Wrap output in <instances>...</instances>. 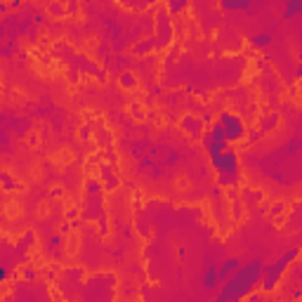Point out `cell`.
<instances>
[{
	"label": "cell",
	"instance_id": "obj_1",
	"mask_svg": "<svg viewBox=\"0 0 302 302\" xmlns=\"http://www.w3.org/2000/svg\"><path fill=\"white\" fill-rule=\"evenodd\" d=\"M262 279H265V262L258 258L248 260L229 281L220 286L213 302H241L243 298L255 293L258 286H262Z\"/></svg>",
	"mask_w": 302,
	"mask_h": 302
},
{
	"label": "cell",
	"instance_id": "obj_2",
	"mask_svg": "<svg viewBox=\"0 0 302 302\" xmlns=\"http://www.w3.org/2000/svg\"><path fill=\"white\" fill-rule=\"evenodd\" d=\"M210 165L217 172V184L220 187H234L239 182L241 163H239V153H236V149L231 144L224 151H220L217 156L210 158Z\"/></svg>",
	"mask_w": 302,
	"mask_h": 302
},
{
	"label": "cell",
	"instance_id": "obj_3",
	"mask_svg": "<svg viewBox=\"0 0 302 302\" xmlns=\"http://www.w3.org/2000/svg\"><path fill=\"white\" fill-rule=\"evenodd\" d=\"M302 250L295 246V248L286 250L281 258H276L272 265H265V279H262V293H272V291H276L279 288V284H281V279H284V272L291 267V262H295V260L300 258Z\"/></svg>",
	"mask_w": 302,
	"mask_h": 302
},
{
	"label": "cell",
	"instance_id": "obj_4",
	"mask_svg": "<svg viewBox=\"0 0 302 302\" xmlns=\"http://www.w3.org/2000/svg\"><path fill=\"white\" fill-rule=\"evenodd\" d=\"M217 123L222 125V130H224V135H227V142L229 144L246 140V125H243V121H241L236 114L222 111V114L217 116Z\"/></svg>",
	"mask_w": 302,
	"mask_h": 302
},
{
	"label": "cell",
	"instance_id": "obj_5",
	"mask_svg": "<svg viewBox=\"0 0 302 302\" xmlns=\"http://www.w3.org/2000/svg\"><path fill=\"white\" fill-rule=\"evenodd\" d=\"M220 262H215V258L210 253H205V260H203V272H201V284L208 293H213V291H220V269H217Z\"/></svg>",
	"mask_w": 302,
	"mask_h": 302
},
{
	"label": "cell",
	"instance_id": "obj_6",
	"mask_svg": "<svg viewBox=\"0 0 302 302\" xmlns=\"http://www.w3.org/2000/svg\"><path fill=\"white\" fill-rule=\"evenodd\" d=\"M241 267H243V260L236 258V255H229V258H224L220 260V265H217V269H220V281H229L231 276L239 272Z\"/></svg>",
	"mask_w": 302,
	"mask_h": 302
},
{
	"label": "cell",
	"instance_id": "obj_7",
	"mask_svg": "<svg viewBox=\"0 0 302 302\" xmlns=\"http://www.w3.org/2000/svg\"><path fill=\"white\" fill-rule=\"evenodd\" d=\"M220 7L224 12H248V9H253V2L250 0H222Z\"/></svg>",
	"mask_w": 302,
	"mask_h": 302
},
{
	"label": "cell",
	"instance_id": "obj_8",
	"mask_svg": "<svg viewBox=\"0 0 302 302\" xmlns=\"http://www.w3.org/2000/svg\"><path fill=\"white\" fill-rule=\"evenodd\" d=\"M272 40H274V38H272V33H269V31H260V33H255V36L250 38V45L262 50V47H269V45H272Z\"/></svg>",
	"mask_w": 302,
	"mask_h": 302
},
{
	"label": "cell",
	"instance_id": "obj_9",
	"mask_svg": "<svg viewBox=\"0 0 302 302\" xmlns=\"http://www.w3.org/2000/svg\"><path fill=\"white\" fill-rule=\"evenodd\" d=\"M295 14H302V0H286L284 5V19H291Z\"/></svg>",
	"mask_w": 302,
	"mask_h": 302
},
{
	"label": "cell",
	"instance_id": "obj_10",
	"mask_svg": "<svg viewBox=\"0 0 302 302\" xmlns=\"http://www.w3.org/2000/svg\"><path fill=\"white\" fill-rule=\"evenodd\" d=\"M182 128H184V130H194V137H198L201 130H203V123H201V121H196L194 116H187V118L182 121Z\"/></svg>",
	"mask_w": 302,
	"mask_h": 302
},
{
	"label": "cell",
	"instance_id": "obj_11",
	"mask_svg": "<svg viewBox=\"0 0 302 302\" xmlns=\"http://www.w3.org/2000/svg\"><path fill=\"white\" fill-rule=\"evenodd\" d=\"M208 137H213V140H220V142H227V135H224L222 125L217 123V121L210 125V133H208ZM227 144H229V142H227Z\"/></svg>",
	"mask_w": 302,
	"mask_h": 302
},
{
	"label": "cell",
	"instance_id": "obj_12",
	"mask_svg": "<svg viewBox=\"0 0 302 302\" xmlns=\"http://www.w3.org/2000/svg\"><path fill=\"white\" fill-rule=\"evenodd\" d=\"M153 47H156V40L153 38H147V40L135 45V54H144V52H149V50H153Z\"/></svg>",
	"mask_w": 302,
	"mask_h": 302
},
{
	"label": "cell",
	"instance_id": "obj_13",
	"mask_svg": "<svg viewBox=\"0 0 302 302\" xmlns=\"http://www.w3.org/2000/svg\"><path fill=\"white\" fill-rule=\"evenodd\" d=\"M158 19H160V43H165V40L170 38V33H172V31H170L168 21H165V14H160Z\"/></svg>",
	"mask_w": 302,
	"mask_h": 302
},
{
	"label": "cell",
	"instance_id": "obj_14",
	"mask_svg": "<svg viewBox=\"0 0 302 302\" xmlns=\"http://www.w3.org/2000/svg\"><path fill=\"white\" fill-rule=\"evenodd\" d=\"M187 7H189L187 0H175V2H168L170 12H182V9H187Z\"/></svg>",
	"mask_w": 302,
	"mask_h": 302
},
{
	"label": "cell",
	"instance_id": "obj_15",
	"mask_svg": "<svg viewBox=\"0 0 302 302\" xmlns=\"http://www.w3.org/2000/svg\"><path fill=\"white\" fill-rule=\"evenodd\" d=\"M276 121H279V116H272V118H267V121H262V133H267V130H269V128H274L276 125Z\"/></svg>",
	"mask_w": 302,
	"mask_h": 302
},
{
	"label": "cell",
	"instance_id": "obj_16",
	"mask_svg": "<svg viewBox=\"0 0 302 302\" xmlns=\"http://www.w3.org/2000/svg\"><path fill=\"white\" fill-rule=\"evenodd\" d=\"M0 52H2V57H9V54H12V45L5 43L2 47H0Z\"/></svg>",
	"mask_w": 302,
	"mask_h": 302
},
{
	"label": "cell",
	"instance_id": "obj_17",
	"mask_svg": "<svg viewBox=\"0 0 302 302\" xmlns=\"http://www.w3.org/2000/svg\"><path fill=\"white\" fill-rule=\"evenodd\" d=\"M260 137H262V130H253V133H250V137H248V140H250V142H258Z\"/></svg>",
	"mask_w": 302,
	"mask_h": 302
},
{
	"label": "cell",
	"instance_id": "obj_18",
	"mask_svg": "<svg viewBox=\"0 0 302 302\" xmlns=\"http://www.w3.org/2000/svg\"><path fill=\"white\" fill-rule=\"evenodd\" d=\"M59 243H62V239H59V236H52V239H50V248H57Z\"/></svg>",
	"mask_w": 302,
	"mask_h": 302
},
{
	"label": "cell",
	"instance_id": "obj_19",
	"mask_svg": "<svg viewBox=\"0 0 302 302\" xmlns=\"http://www.w3.org/2000/svg\"><path fill=\"white\" fill-rule=\"evenodd\" d=\"M135 80L130 78V73H123V85H133Z\"/></svg>",
	"mask_w": 302,
	"mask_h": 302
},
{
	"label": "cell",
	"instance_id": "obj_20",
	"mask_svg": "<svg viewBox=\"0 0 302 302\" xmlns=\"http://www.w3.org/2000/svg\"><path fill=\"white\" fill-rule=\"evenodd\" d=\"M248 300H250V302H262V295L253 293V295H248Z\"/></svg>",
	"mask_w": 302,
	"mask_h": 302
},
{
	"label": "cell",
	"instance_id": "obj_21",
	"mask_svg": "<svg viewBox=\"0 0 302 302\" xmlns=\"http://www.w3.org/2000/svg\"><path fill=\"white\" fill-rule=\"evenodd\" d=\"M295 73H298V78H302V64H298V69H295Z\"/></svg>",
	"mask_w": 302,
	"mask_h": 302
},
{
	"label": "cell",
	"instance_id": "obj_22",
	"mask_svg": "<svg viewBox=\"0 0 302 302\" xmlns=\"http://www.w3.org/2000/svg\"><path fill=\"white\" fill-rule=\"evenodd\" d=\"M102 302H114V300H102Z\"/></svg>",
	"mask_w": 302,
	"mask_h": 302
}]
</instances>
